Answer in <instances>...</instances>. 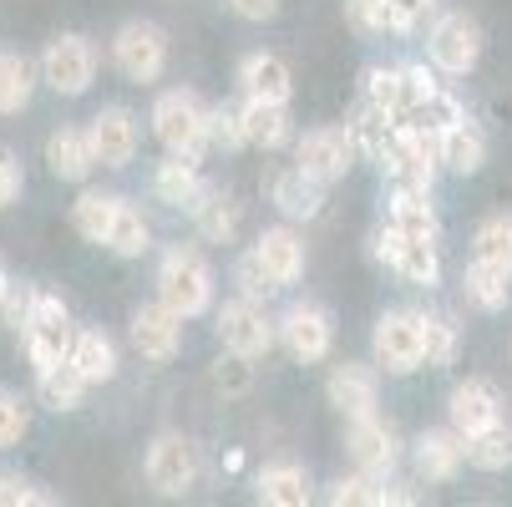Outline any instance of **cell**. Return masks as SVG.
Listing matches in <instances>:
<instances>
[{
	"label": "cell",
	"instance_id": "cell-29",
	"mask_svg": "<svg viewBox=\"0 0 512 507\" xmlns=\"http://www.w3.org/2000/svg\"><path fill=\"white\" fill-rule=\"evenodd\" d=\"M462 295H467V305H472V310L497 315V310H507V300H512V274L472 259V269L462 274Z\"/></svg>",
	"mask_w": 512,
	"mask_h": 507
},
{
	"label": "cell",
	"instance_id": "cell-26",
	"mask_svg": "<svg viewBox=\"0 0 512 507\" xmlns=\"http://www.w3.org/2000/svg\"><path fill=\"white\" fill-rule=\"evenodd\" d=\"M66 360L87 376V386H107V381L117 376V345H112L102 330H77V335H71Z\"/></svg>",
	"mask_w": 512,
	"mask_h": 507
},
{
	"label": "cell",
	"instance_id": "cell-39",
	"mask_svg": "<svg viewBox=\"0 0 512 507\" xmlns=\"http://www.w3.org/2000/svg\"><path fill=\"white\" fill-rule=\"evenodd\" d=\"M203 137H208V148H218V153L249 148V142H244V122H239V107H208Z\"/></svg>",
	"mask_w": 512,
	"mask_h": 507
},
{
	"label": "cell",
	"instance_id": "cell-2",
	"mask_svg": "<svg viewBox=\"0 0 512 507\" xmlns=\"http://www.w3.org/2000/svg\"><path fill=\"white\" fill-rule=\"evenodd\" d=\"M371 350H376V366L386 376H411L416 366H426V315L421 310H386L376 320Z\"/></svg>",
	"mask_w": 512,
	"mask_h": 507
},
{
	"label": "cell",
	"instance_id": "cell-27",
	"mask_svg": "<svg viewBox=\"0 0 512 507\" xmlns=\"http://www.w3.org/2000/svg\"><path fill=\"white\" fill-rule=\"evenodd\" d=\"M188 213H193L198 234L213 239V244H229L234 229H239V203H234L224 188H213V183H203V193H198V203H193Z\"/></svg>",
	"mask_w": 512,
	"mask_h": 507
},
{
	"label": "cell",
	"instance_id": "cell-19",
	"mask_svg": "<svg viewBox=\"0 0 512 507\" xmlns=\"http://www.w3.org/2000/svg\"><path fill=\"white\" fill-rule=\"evenodd\" d=\"M239 122H244V142H249V148L279 153L284 142H295V117H289V102H259V97H244Z\"/></svg>",
	"mask_w": 512,
	"mask_h": 507
},
{
	"label": "cell",
	"instance_id": "cell-8",
	"mask_svg": "<svg viewBox=\"0 0 512 507\" xmlns=\"http://www.w3.org/2000/svg\"><path fill=\"white\" fill-rule=\"evenodd\" d=\"M426 51H431L436 71H447V77H467V71L482 61V26L467 11H447V16L431 21Z\"/></svg>",
	"mask_w": 512,
	"mask_h": 507
},
{
	"label": "cell",
	"instance_id": "cell-20",
	"mask_svg": "<svg viewBox=\"0 0 512 507\" xmlns=\"http://www.w3.org/2000/svg\"><path fill=\"white\" fill-rule=\"evenodd\" d=\"M254 254H259V264L269 269V279L284 289V284H295L300 274H305V239L289 229V224H274V229H264L259 239H254Z\"/></svg>",
	"mask_w": 512,
	"mask_h": 507
},
{
	"label": "cell",
	"instance_id": "cell-33",
	"mask_svg": "<svg viewBox=\"0 0 512 507\" xmlns=\"http://www.w3.org/2000/svg\"><path fill=\"white\" fill-rule=\"evenodd\" d=\"M259 502H274V507H305L310 502V472L295 467V462H274L259 472Z\"/></svg>",
	"mask_w": 512,
	"mask_h": 507
},
{
	"label": "cell",
	"instance_id": "cell-46",
	"mask_svg": "<svg viewBox=\"0 0 512 507\" xmlns=\"http://www.w3.org/2000/svg\"><path fill=\"white\" fill-rule=\"evenodd\" d=\"M31 305H36V289L31 284H6V295H0V320H6L11 330H21L26 315H31Z\"/></svg>",
	"mask_w": 512,
	"mask_h": 507
},
{
	"label": "cell",
	"instance_id": "cell-4",
	"mask_svg": "<svg viewBox=\"0 0 512 507\" xmlns=\"http://www.w3.org/2000/svg\"><path fill=\"white\" fill-rule=\"evenodd\" d=\"M71 335H77V325H71L66 305L56 295H46V289H36V305L21 325V340H26V355H31V366L46 371V366H61L66 350H71Z\"/></svg>",
	"mask_w": 512,
	"mask_h": 507
},
{
	"label": "cell",
	"instance_id": "cell-1",
	"mask_svg": "<svg viewBox=\"0 0 512 507\" xmlns=\"http://www.w3.org/2000/svg\"><path fill=\"white\" fill-rule=\"evenodd\" d=\"M158 300L178 310L183 320L203 315L213 305V264L193 244H173L158 264Z\"/></svg>",
	"mask_w": 512,
	"mask_h": 507
},
{
	"label": "cell",
	"instance_id": "cell-7",
	"mask_svg": "<svg viewBox=\"0 0 512 507\" xmlns=\"http://www.w3.org/2000/svg\"><path fill=\"white\" fill-rule=\"evenodd\" d=\"M360 148H355V132L350 127H310L300 142H295V168L310 173L315 183H340L350 168H355Z\"/></svg>",
	"mask_w": 512,
	"mask_h": 507
},
{
	"label": "cell",
	"instance_id": "cell-14",
	"mask_svg": "<svg viewBox=\"0 0 512 507\" xmlns=\"http://www.w3.org/2000/svg\"><path fill=\"white\" fill-rule=\"evenodd\" d=\"M87 142H92V158L102 168H127L137 158V117L127 107H102L87 122Z\"/></svg>",
	"mask_w": 512,
	"mask_h": 507
},
{
	"label": "cell",
	"instance_id": "cell-41",
	"mask_svg": "<svg viewBox=\"0 0 512 507\" xmlns=\"http://www.w3.org/2000/svg\"><path fill=\"white\" fill-rule=\"evenodd\" d=\"M26 431H31V406H26V396H16L11 386H0V452L16 447Z\"/></svg>",
	"mask_w": 512,
	"mask_h": 507
},
{
	"label": "cell",
	"instance_id": "cell-25",
	"mask_svg": "<svg viewBox=\"0 0 512 507\" xmlns=\"http://www.w3.org/2000/svg\"><path fill=\"white\" fill-rule=\"evenodd\" d=\"M269 193H274V208L284 213V219H315V213L325 208V183H315L300 168H284L269 183Z\"/></svg>",
	"mask_w": 512,
	"mask_h": 507
},
{
	"label": "cell",
	"instance_id": "cell-32",
	"mask_svg": "<svg viewBox=\"0 0 512 507\" xmlns=\"http://www.w3.org/2000/svg\"><path fill=\"white\" fill-rule=\"evenodd\" d=\"M36 391H41V406H51V411H77L87 401V376L71 360H61V366L36 371Z\"/></svg>",
	"mask_w": 512,
	"mask_h": 507
},
{
	"label": "cell",
	"instance_id": "cell-30",
	"mask_svg": "<svg viewBox=\"0 0 512 507\" xmlns=\"http://www.w3.org/2000/svg\"><path fill=\"white\" fill-rule=\"evenodd\" d=\"M36 97V66L21 51H0V117L26 112Z\"/></svg>",
	"mask_w": 512,
	"mask_h": 507
},
{
	"label": "cell",
	"instance_id": "cell-13",
	"mask_svg": "<svg viewBox=\"0 0 512 507\" xmlns=\"http://www.w3.org/2000/svg\"><path fill=\"white\" fill-rule=\"evenodd\" d=\"M178 345H183V315L178 310H168L163 300L132 310V350L142 360H173Z\"/></svg>",
	"mask_w": 512,
	"mask_h": 507
},
{
	"label": "cell",
	"instance_id": "cell-17",
	"mask_svg": "<svg viewBox=\"0 0 512 507\" xmlns=\"http://www.w3.org/2000/svg\"><path fill=\"white\" fill-rule=\"evenodd\" d=\"M325 396H330V406H335L345 421H355V416H371V411H376L381 381H376V371H371V366H355V360H345V366H335V371H330Z\"/></svg>",
	"mask_w": 512,
	"mask_h": 507
},
{
	"label": "cell",
	"instance_id": "cell-38",
	"mask_svg": "<svg viewBox=\"0 0 512 507\" xmlns=\"http://www.w3.org/2000/svg\"><path fill=\"white\" fill-rule=\"evenodd\" d=\"M467 462H472L477 472H502V467H512V431L497 421V426L477 431V437H467Z\"/></svg>",
	"mask_w": 512,
	"mask_h": 507
},
{
	"label": "cell",
	"instance_id": "cell-48",
	"mask_svg": "<svg viewBox=\"0 0 512 507\" xmlns=\"http://www.w3.org/2000/svg\"><path fill=\"white\" fill-rule=\"evenodd\" d=\"M26 188V173H21V158L11 148H0V208H11Z\"/></svg>",
	"mask_w": 512,
	"mask_h": 507
},
{
	"label": "cell",
	"instance_id": "cell-9",
	"mask_svg": "<svg viewBox=\"0 0 512 507\" xmlns=\"http://www.w3.org/2000/svg\"><path fill=\"white\" fill-rule=\"evenodd\" d=\"M92 77H97V46H92L87 36L66 31V36H56V41L46 46V56H41V82H51L61 97H82V92L92 87Z\"/></svg>",
	"mask_w": 512,
	"mask_h": 507
},
{
	"label": "cell",
	"instance_id": "cell-42",
	"mask_svg": "<svg viewBox=\"0 0 512 507\" xmlns=\"http://www.w3.org/2000/svg\"><path fill=\"white\" fill-rule=\"evenodd\" d=\"M234 284H239V295H249V300H269L274 289H279V284L269 279V269L259 264V254H254V249L234 264Z\"/></svg>",
	"mask_w": 512,
	"mask_h": 507
},
{
	"label": "cell",
	"instance_id": "cell-23",
	"mask_svg": "<svg viewBox=\"0 0 512 507\" xmlns=\"http://www.w3.org/2000/svg\"><path fill=\"white\" fill-rule=\"evenodd\" d=\"M46 163L61 183H87L97 158H92V142H87V127H61L46 137Z\"/></svg>",
	"mask_w": 512,
	"mask_h": 507
},
{
	"label": "cell",
	"instance_id": "cell-34",
	"mask_svg": "<svg viewBox=\"0 0 512 507\" xmlns=\"http://www.w3.org/2000/svg\"><path fill=\"white\" fill-rule=\"evenodd\" d=\"M365 107H376L381 117L406 112V71L401 66H371L365 71Z\"/></svg>",
	"mask_w": 512,
	"mask_h": 507
},
{
	"label": "cell",
	"instance_id": "cell-18",
	"mask_svg": "<svg viewBox=\"0 0 512 507\" xmlns=\"http://www.w3.org/2000/svg\"><path fill=\"white\" fill-rule=\"evenodd\" d=\"M447 416H452V431H462V437H477V431L497 426L502 421V396L492 381H462L447 401Z\"/></svg>",
	"mask_w": 512,
	"mask_h": 507
},
{
	"label": "cell",
	"instance_id": "cell-15",
	"mask_svg": "<svg viewBox=\"0 0 512 507\" xmlns=\"http://www.w3.org/2000/svg\"><path fill=\"white\" fill-rule=\"evenodd\" d=\"M350 457L360 472H376V477H391V467L401 462V442H396V431L371 411V416H355L350 421V437H345Z\"/></svg>",
	"mask_w": 512,
	"mask_h": 507
},
{
	"label": "cell",
	"instance_id": "cell-3",
	"mask_svg": "<svg viewBox=\"0 0 512 507\" xmlns=\"http://www.w3.org/2000/svg\"><path fill=\"white\" fill-rule=\"evenodd\" d=\"M203 122H208V107H203V102H198V92H188V87L163 92V97H158V107H153V132H158V142H163L168 153L193 158V163H198V153L208 148Z\"/></svg>",
	"mask_w": 512,
	"mask_h": 507
},
{
	"label": "cell",
	"instance_id": "cell-24",
	"mask_svg": "<svg viewBox=\"0 0 512 507\" xmlns=\"http://www.w3.org/2000/svg\"><path fill=\"white\" fill-rule=\"evenodd\" d=\"M436 163L452 168L457 178L482 173V163H487V137L477 132V122H472V117H462L457 127H447L442 137H436Z\"/></svg>",
	"mask_w": 512,
	"mask_h": 507
},
{
	"label": "cell",
	"instance_id": "cell-35",
	"mask_svg": "<svg viewBox=\"0 0 512 507\" xmlns=\"http://www.w3.org/2000/svg\"><path fill=\"white\" fill-rule=\"evenodd\" d=\"M462 117H467V107H462L452 92L436 87V92H431V97H421L401 122H411V127H421V132H431V137H442V132H447V127H457Z\"/></svg>",
	"mask_w": 512,
	"mask_h": 507
},
{
	"label": "cell",
	"instance_id": "cell-37",
	"mask_svg": "<svg viewBox=\"0 0 512 507\" xmlns=\"http://www.w3.org/2000/svg\"><path fill=\"white\" fill-rule=\"evenodd\" d=\"M472 259L512 274V219H507V213H492V219L472 234Z\"/></svg>",
	"mask_w": 512,
	"mask_h": 507
},
{
	"label": "cell",
	"instance_id": "cell-16",
	"mask_svg": "<svg viewBox=\"0 0 512 507\" xmlns=\"http://www.w3.org/2000/svg\"><path fill=\"white\" fill-rule=\"evenodd\" d=\"M467 462V437L462 431H421L416 447H411V467L421 482H452Z\"/></svg>",
	"mask_w": 512,
	"mask_h": 507
},
{
	"label": "cell",
	"instance_id": "cell-5",
	"mask_svg": "<svg viewBox=\"0 0 512 507\" xmlns=\"http://www.w3.org/2000/svg\"><path fill=\"white\" fill-rule=\"evenodd\" d=\"M112 61L127 82H158L168 71V31L153 26V21H127L117 36H112Z\"/></svg>",
	"mask_w": 512,
	"mask_h": 507
},
{
	"label": "cell",
	"instance_id": "cell-40",
	"mask_svg": "<svg viewBox=\"0 0 512 507\" xmlns=\"http://www.w3.org/2000/svg\"><path fill=\"white\" fill-rule=\"evenodd\" d=\"M457 345H462V330L447 315H426V366H436V371L452 366Z\"/></svg>",
	"mask_w": 512,
	"mask_h": 507
},
{
	"label": "cell",
	"instance_id": "cell-36",
	"mask_svg": "<svg viewBox=\"0 0 512 507\" xmlns=\"http://www.w3.org/2000/svg\"><path fill=\"white\" fill-rule=\"evenodd\" d=\"M112 208H117V193L87 188L77 203H71V229H77L87 244H102L107 239V224H112Z\"/></svg>",
	"mask_w": 512,
	"mask_h": 507
},
{
	"label": "cell",
	"instance_id": "cell-6",
	"mask_svg": "<svg viewBox=\"0 0 512 507\" xmlns=\"http://www.w3.org/2000/svg\"><path fill=\"white\" fill-rule=\"evenodd\" d=\"M376 259L386 264V269H396L406 284H421V289H431L436 279H442V254H436V239H421V234H401L391 219L376 229Z\"/></svg>",
	"mask_w": 512,
	"mask_h": 507
},
{
	"label": "cell",
	"instance_id": "cell-10",
	"mask_svg": "<svg viewBox=\"0 0 512 507\" xmlns=\"http://www.w3.org/2000/svg\"><path fill=\"white\" fill-rule=\"evenodd\" d=\"M218 340H224V350H234V355L259 360L279 340V325L264 315V300L239 295V300H229L224 310H218Z\"/></svg>",
	"mask_w": 512,
	"mask_h": 507
},
{
	"label": "cell",
	"instance_id": "cell-47",
	"mask_svg": "<svg viewBox=\"0 0 512 507\" xmlns=\"http://www.w3.org/2000/svg\"><path fill=\"white\" fill-rule=\"evenodd\" d=\"M26 502H51V497H46V492H36L21 472L0 467V507H26Z\"/></svg>",
	"mask_w": 512,
	"mask_h": 507
},
{
	"label": "cell",
	"instance_id": "cell-22",
	"mask_svg": "<svg viewBox=\"0 0 512 507\" xmlns=\"http://www.w3.org/2000/svg\"><path fill=\"white\" fill-rule=\"evenodd\" d=\"M386 219L401 229V234H421V239H436V208H431V188H416V183H391L386 193Z\"/></svg>",
	"mask_w": 512,
	"mask_h": 507
},
{
	"label": "cell",
	"instance_id": "cell-21",
	"mask_svg": "<svg viewBox=\"0 0 512 507\" xmlns=\"http://www.w3.org/2000/svg\"><path fill=\"white\" fill-rule=\"evenodd\" d=\"M239 87L244 97H259V102H289V92H295V77H289L284 56L274 51H249L239 61Z\"/></svg>",
	"mask_w": 512,
	"mask_h": 507
},
{
	"label": "cell",
	"instance_id": "cell-11",
	"mask_svg": "<svg viewBox=\"0 0 512 507\" xmlns=\"http://www.w3.org/2000/svg\"><path fill=\"white\" fill-rule=\"evenodd\" d=\"M148 482L163 497H183L198 482V452L183 431H163V437L148 447Z\"/></svg>",
	"mask_w": 512,
	"mask_h": 507
},
{
	"label": "cell",
	"instance_id": "cell-49",
	"mask_svg": "<svg viewBox=\"0 0 512 507\" xmlns=\"http://www.w3.org/2000/svg\"><path fill=\"white\" fill-rule=\"evenodd\" d=\"M234 6V16H244V21H274L279 16V0H229Z\"/></svg>",
	"mask_w": 512,
	"mask_h": 507
},
{
	"label": "cell",
	"instance_id": "cell-28",
	"mask_svg": "<svg viewBox=\"0 0 512 507\" xmlns=\"http://www.w3.org/2000/svg\"><path fill=\"white\" fill-rule=\"evenodd\" d=\"M102 249H112L117 259H142L153 249V229H148V219L127 203V198H117V208H112V224H107V239H102Z\"/></svg>",
	"mask_w": 512,
	"mask_h": 507
},
{
	"label": "cell",
	"instance_id": "cell-50",
	"mask_svg": "<svg viewBox=\"0 0 512 507\" xmlns=\"http://www.w3.org/2000/svg\"><path fill=\"white\" fill-rule=\"evenodd\" d=\"M6 284H11V274H6V259H0V295H6Z\"/></svg>",
	"mask_w": 512,
	"mask_h": 507
},
{
	"label": "cell",
	"instance_id": "cell-43",
	"mask_svg": "<svg viewBox=\"0 0 512 507\" xmlns=\"http://www.w3.org/2000/svg\"><path fill=\"white\" fill-rule=\"evenodd\" d=\"M213 386L218 391H224V396H244L249 386H254V371H249V355H224V360H218V366H213Z\"/></svg>",
	"mask_w": 512,
	"mask_h": 507
},
{
	"label": "cell",
	"instance_id": "cell-45",
	"mask_svg": "<svg viewBox=\"0 0 512 507\" xmlns=\"http://www.w3.org/2000/svg\"><path fill=\"white\" fill-rule=\"evenodd\" d=\"M345 16H350V26H355L360 36H381V31H391V21H386V0H345Z\"/></svg>",
	"mask_w": 512,
	"mask_h": 507
},
{
	"label": "cell",
	"instance_id": "cell-44",
	"mask_svg": "<svg viewBox=\"0 0 512 507\" xmlns=\"http://www.w3.org/2000/svg\"><path fill=\"white\" fill-rule=\"evenodd\" d=\"M431 11H436V0H386V21H391V31H401V36L421 31V26L431 21Z\"/></svg>",
	"mask_w": 512,
	"mask_h": 507
},
{
	"label": "cell",
	"instance_id": "cell-31",
	"mask_svg": "<svg viewBox=\"0 0 512 507\" xmlns=\"http://www.w3.org/2000/svg\"><path fill=\"white\" fill-rule=\"evenodd\" d=\"M153 188H158L163 203H173V208H193L198 193H203V173H198L193 158L168 153V163H158V173H153Z\"/></svg>",
	"mask_w": 512,
	"mask_h": 507
},
{
	"label": "cell",
	"instance_id": "cell-12",
	"mask_svg": "<svg viewBox=\"0 0 512 507\" xmlns=\"http://www.w3.org/2000/svg\"><path fill=\"white\" fill-rule=\"evenodd\" d=\"M279 340L284 350L300 360V366H310V360H325L330 355V340H335V325L320 305H289L284 320H279Z\"/></svg>",
	"mask_w": 512,
	"mask_h": 507
}]
</instances>
